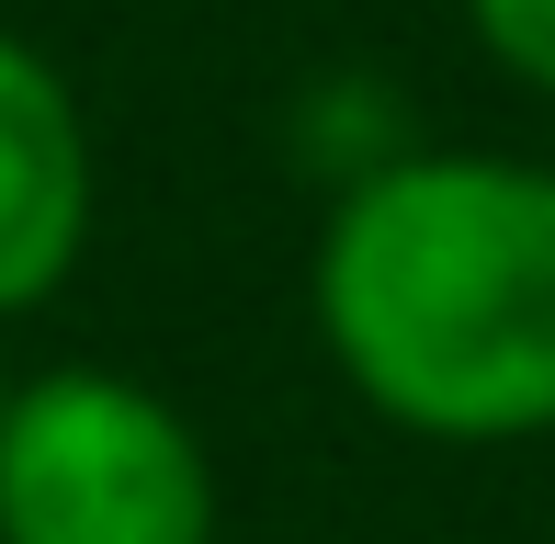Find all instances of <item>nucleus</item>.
<instances>
[{
  "label": "nucleus",
  "mask_w": 555,
  "mask_h": 544,
  "mask_svg": "<svg viewBox=\"0 0 555 544\" xmlns=\"http://www.w3.org/2000/svg\"><path fill=\"white\" fill-rule=\"evenodd\" d=\"M318 340L420 442L555 431V170L420 147L351 170L318 228Z\"/></svg>",
  "instance_id": "1"
},
{
  "label": "nucleus",
  "mask_w": 555,
  "mask_h": 544,
  "mask_svg": "<svg viewBox=\"0 0 555 544\" xmlns=\"http://www.w3.org/2000/svg\"><path fill=\"white\" fill-rule=\"evenodd\" d=\"M0 544H216V465L159 386L57 363L0 398Z\"/></svg>",
  "instance_id": "2"
},
{
  "label": "nucleus",
  "mask_w": 555,
  "mask_h": 544,
  "mask_svg": "<svg viewBox=\"0 0 555 544\" xmlns=\"http://www.w3.org/2000/svg\"><path fill=\"white\" fill-rule=\"evenodd\" d=\"M91 250V137L68 80L0 35V318L46 307Z\"/></svg>",
  "instance_id": "3"
},
{
  "label": "nucleus",
  "mask_w": 555,
  "mask_h": 544,
  "mask_svg": "<svg viewBox=\"0 0 555 544\" xmlns=\"http://www.w3.org/2000/svg\"><path fill=\"white\" fill-rule=\"evenodd\" d=\"M465 23L488 35V57L511 68V80L555 91V0H465Z\"/></svg>",
  "instance_id": "4"
},
{
  "label": "nucleus",
  "mask_w": 555,
  "mask_h": 544,
  "mask_svg": "<svg viewBox=\"0 0 555 544\" xmlns=\"http://www.w3.org/2000/svg\"><path fill=\"white\" fill-rule=\"evenodd\" d=\"M0 398H12V386H0Z\"/></svg>",
  "instance_id": "5"
}]
</instances>
